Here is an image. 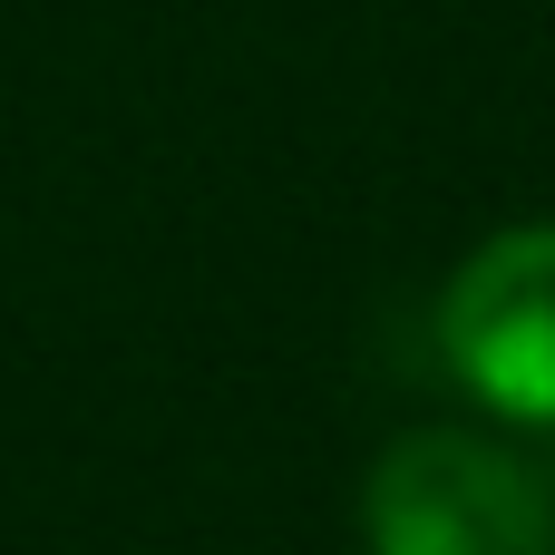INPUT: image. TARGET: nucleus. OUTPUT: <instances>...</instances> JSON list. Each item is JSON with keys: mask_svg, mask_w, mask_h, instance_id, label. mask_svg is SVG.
<instances>
[{"mask_svg": "<svg viewBox=\"0 0 555 555\" xmlns=\"http://www.w3.org/2000/svg\"><path fill=\"white\" fill-rule=\"evenodd\" d=\"M361 555H555V478L498 429H400L361 478Z\"/></svg>", "mask_w": 555, "mask_h": 555, "instance_id": "1", "label": "nucleus"}, {"mask_svg": "<svg viewBox=\"0 0 555 555\" xmlns=\"http://www.w3.org/2000/svg\"><path fill=\"white\" fill-rule=\"evenodd\" d=\"M429 332H439L449 380L498 429L555 439V215L478 234L459 254V273L439 283Z\"/></svg>", "mask_w": 555, "mask_h": 555, "instance_id": "2", "label": "nucleus"}, {"mask_svg": "<svg viewBox=\"0 0 555 555\" xmlns=\"http://www.w3.org/2000/svg\"><path fill=\"white\" fill-rule=\"evenodd\" d=\"M546 478H555V468H546Z\"/></svg>", "mask_w": 555, "mask_h": 555, "instance_id": "3", "label": "nucleus"}]
</instances>
